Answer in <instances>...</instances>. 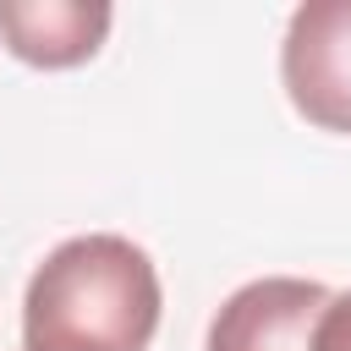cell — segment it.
I'll return each mask as SVG.
<instances>
[{
  "label": "cell",
  "instance_id": "1",
  "mask_svg": "<svg viewBox=\"0 0 351 351\" xmlns=\"http://www.w3.org/2000/svg\"><path fill=\"white\" fill-rule=\"evenodd\" d=\"M154 329L159 269L115 230L60 241L22 296V351H148Z\"/></svg>",
  "mask_w": 351,
  "mask_h": 351
},
{
  "label": "cell",
  "instance_id": "2",
  "mask_svg": "<svg viewBox=\"0 0 351 351\" xmlns=\"http://www.w3.org/2000/svg\"><path fill=\"white\" fill-rule=\"evenodd\" d=\"M280 82L307 126L351 137V0H307L291 11Z\"/></svg>",
  "mask_w": 351,
  "mask_h": 351
},
{
  "label": "cell",
  "instance_id": "3",
  "mask_svg": "<svg viewBox=\"0 0 351 351\" xmlns=\"http://www.w3.org/2000/svg\"><path fill=\"white\" fill-rule=\"evenodd\" d=\"M329 307V291L302 274L247 280L208 318L203 351H313V329Z\"/></svg>",
  "mask_w": 351,
  "mask_h": 351
},
{
  "label": "cell",
  "instance_id": "4",
  "mask_svg": "<svg viewBox=\"0 0 351 351\" xmlns=\"http://www.w3.org/2000/svg\"><path fill=\"white\" fill-rule=\"evenodd\" d=\"M115 11L104 0H0V44L44 71H66L99 55Z\"/></svg>",
  "mask_w": 351,
  "mask_h": 351
},
{
  "label": "cell",
  "instance_id": "5",
  "mask_svg": "<svg viewBox=\"0 0 351 351\" xmlns=\"http://www.w3.org/2000/svg\"><path fill=\"white\" fill-rule=\"evenodd\" d=\"M313 351H351V291L329 296V307L313 329Z\"/></svg>",
  "mask_w": 351,
  "mask_h": 351
}]
</instances>
